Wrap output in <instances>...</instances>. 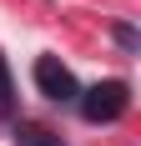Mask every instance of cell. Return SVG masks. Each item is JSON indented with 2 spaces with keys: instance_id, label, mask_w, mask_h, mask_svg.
<instances>
[{
  "instance_id": "1",
  "label": "cell",
  "mask_w": 141,
  "mask_h": 146,
  "mask_svg": "<svg viewBox=\"0 0 141 146\" xmlns=\"http://www.w3.org/2000/svg\"><path fill=\"white\" fill-rule=\"evenodd\" d=\"M76 106H81V116L96 121V126L121 121V116H126V106H131V86H126V81H101V86L81 91V96H76Z\"/></svg>"
},
{
  "instance_id": "2",
  "label": "cell",
  "mask_w": 141,
  "mask_h": 146,
  "mask_svg": "<svg viewBox=\"0 0 141 146\" xmlns=\"http://www.w3.org/2000/svg\"><path fill=\"white\" fill-rule=\"evenodd\" d=\"M35 86H41L45 101H56V106H70L81 96L76 76H70V66H61V56H41L35 60Z\"/></svg>"
},
{
  "instance_id": "3",
  "label": "cell",
  "mask_w": 141,
  "mask_h": 146,
  "mask_svg": "<svg viewBox=\"0 0 141 146\" xmlns=\"http://www.w3.org/2000/svg\"><path fill=\"white\" fill-rule=\"evenodd\" d=\"M15 146H66L56 131H45V126H35V121H20L15 126Z\"/></svg>"
},
{
  "instance_id": "4",
  "label": "cell",
  "mask_w": 141,
  "mask_h": 146,
  "mask_svg": "<svg viewBox=\"0 0 141 146\" xmlns=\"http://www.w3.org/2000/svg\"><path fill=\"white\" fill-rule=\"evenodd\" d=\"M10 111H15V81L5 71V60H0V116H10Z\"/></svg>"
},
{
  "instance_id": "5",
  "label": "cell",
  "mask_w": 141,
  "mask_h": 146,
  "mask_svg": "<svg viewBox=\"0 0 141 146\" xmlns=\"http://www.w3.org/2000/svg\"><path fill=\"white\" fill-rule=\"evenodd\" d=\"M111 35H116V45H121V50H136V25H126V20H121Z\"/></svg>"
}]
</instances>
